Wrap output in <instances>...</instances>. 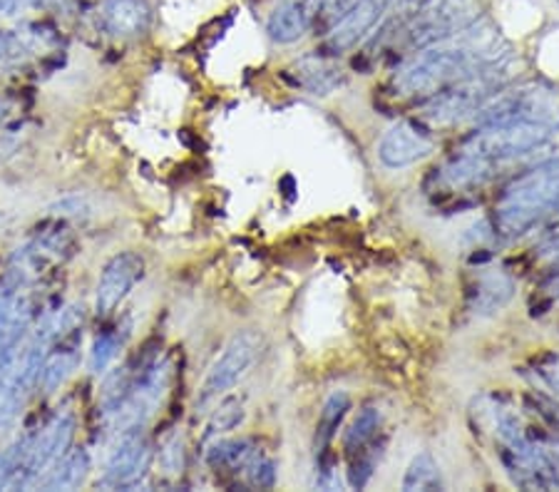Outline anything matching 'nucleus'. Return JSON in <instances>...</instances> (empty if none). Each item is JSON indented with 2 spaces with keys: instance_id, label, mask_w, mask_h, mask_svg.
Masks as SVG:
<instances>
[{
  "instance_id": "1",
  "label": "nucleus",
  "mask_w": 559,
  "mask_h": 492,
  "mask_svg": "<svg viewBox=\"0 0 559 492\" xmlns=\"http://www.w3.org/2000/svg\"><path fill=\"white\" fill-rule=\"evenodd\" d=\"M510 60L512 50L502 40L500 31L485 17H477L475 23L450 38L418 50L403 68H399L391 89L399 100L423 105L430 97L445 93L448 87Z\"/></svg>"
},
{
  "instance_id": "2",
  "label": "nucleus",
  "mask_w": 559,
  "mask_h": 492,
  "mask_svg": "<svg viewBox=\"0 0 559 492\" xmlns=\"http://www.w3.org/2000/svg\"><path fill=\"white\" fill-rule=\"evenodd\" d=\"M559 157L527 169L504 187L492 214V229L502 239H518L557 214Z\"/></svg>"
},
{
  "instance_id": "3",
  "label": "nucleus",
  "mask_w": 559,
  "mask_h": 492,
  "mask_svg": "<svg viewBox=\"0 0 559 492\" xmlns=\"http://www.w3.org/2000/svg\"><path fill=\"white\" fill-rule=\"evenodd\" d=\"M477 128L498 122H537L559 130V87L530 80L520 85H504L473 115Z\"/></svg>"
},
{
  "instance_id": "4",
  "label": "nucleus",
  "mask_w": 559,
  "mask_h": 492,
  "mask_svg": "<svg viewBox=\"0 0 559 492\" xmlns=\"http://www.w3.org/2000/svg\"><path fill=\"white\" fill-rule=\"evenodd\" d=\"M555 132L557 130L537 122L483 124V128H477L471 137L460 145V152L488 159L492 165H502L547 145Z\"/></svg>"
},
{
  "instance_id": "5",
  "label": "nucleus",
  "mask_w": 559,
  "mask_h": 492,
  "mask_svg": "<svg viewBox=\"0 0 559 492\" xmlns=\"http://www.w3.org/2000/svg\"><path fill=\"white\" fill-rule=\"evenodd\" d=\"M510 68L512 60L430 97V100L423 103V120L430 124H450L463 118H473L490 97L498 95L510 83Z\"/></svg>"
},
{
  "instance_id": "6",
  "label": "nucleus",
  "mask_w": 559,
  "mask_h": 492,
  "mask_svg": "<svg viewBox=\"0 0 559 492\" xmlns=\"http://www.w3.org/2000/svg\"><path fill=\"white\" fill-rule=\"evenodd\" d=\"M480 0H420L403 25V38L411 48L423 50L467 28L483 13Z\"/></svg>"
},
{
  "instance_id": "7",
  "label": "nucleus",
  "mask_w": 559,
  "mask_h": 492,
  "mask_svg": "<svg viewBox=\"0 0 559 492\" xmlns=\"http://www.w3.org/2000/svg\"><path fill=\"white\" fill-rule=\"evenodd\" d=\"M72 437H75V418H72V413L52 416L40 431L25 435L23 470L17 490L38 485L45 472L70 451Z\"/></svg>"
},
{
  "instance_id": "8",
  "label": "nucleus",
  "mask_w": 559,
  "mask_h": 492,
  "mask_svg": "<svg viewBox=\"0 0 559 492\" xmlns=\"http://www.w3.org/2000/svg\"><path fill=\"white\" fill-rule=\"evenodd\" d=\"M259 353H261V336L257 331H239V334H234L229 338V344L224 346L222 356L214 361L210 373H206L200 400L206 403L237 386L241 375L254 365Z\"/></svg>"
},
{
  "instance_id": "9",
  "label": "nucleus",
  "mask_w": 559,
  "mask_h": 492,
  "mask_svg": "<svg viewBox=\"0 0 559 492\" xmlns=\"http://www.w3.org/2000/svg\"><path fill=\"white\" fill-rule=\"evenodd\" d=\"M152 460V451L147 437L142 431L122 433L120 445L115 447L110 460H107L105 476L97 482L103 490H132L138 488L142 478L147 476Z\"/></svg>"
},
{
  "instance_id": "10",
  "label": "nucleus",
  "mask_w": 559,
  "mask_h": 492,
  "mask_svg": "<svg viewBox=\"0 0 559 492\" xmlns=\"http://www.w3.org/2000/svg\"><path fill=\"white\" fill-rule=\"evenodd\" d=\"M436 149V137L423 122L403 120L393 124L383 134L381 145H378V159L391 169H403L420 163Z\"/></svg>"
},
{
  "instance_id": "11",
  "label": "nucleus",
  "mask_w": 559,
  "mask_h": 492,
  "mask_svg": "<svg viewBox=\"0 0 559 492\" xmlns=\"http://www.w3.org/2000/svg\"><path fill=\"white\" fill-rule=\"evenodd\" d=\"M395 3H399V0H356V5L333 25L326 40H323L326 56L338 58L341 52H346L354 48V45H358L378 23L383 21L385 13L391 11Z\"/></svg>"
},
{
  "instance_id": "12",
  "label": "nucleus",
  "mask_w": 559,
  "mask_h": 492,
  "mask_svg": "<svg viewBox=\"0 0 559 492\" xmlns=\"http://www.w3.org/2000/svg\"><path fill=\"white\" fill-rule=\"evenodd\" d=\"M144 276V259L134 252H122L112 256L105 264L100 281H97V297H95V311L97 316H110L117 307L128 299V293L134 289Z\"/></svg>"
},
{
  "instance_id": "13",
  "label": "nucleus",
  "mask_w": 559,
  "mask_h": 492,
  "mask_svg": "<svg viewBox=\"0 0 559 492\" xmlns=\"http://www.w3.org/2000/svg\"><path fill=\"white\" fill-rule=\"evenodd\" d=\"M21 284L23 276L13 274L11 281L0 286V358L15 353L35 319L33 301L21 291Z\"/></svg>"
},
{
  "instance_id": "14",
  "label": "nucleus",
  "mask_w": 559,
  "mask_h": 492,
  "mask_svg": "<svg viewBox=\"0 0 559 492\" xmlns=\"http://www.w3.org/2000/svg\"><path fill=\"white\" fill-rule=\"evenodd\" d=\"M100 25L112 38H142L152 25L150 0H105L100 5Z\"/></svg>"
},
{
  "instance_id": "15",
  "label": "nucleus",
  "mask_w": 559,
  "mask_h": 492,
  "mask_svg": "<svg viewBox=\"0 0 559 492\" xmlns=\"http://www.w3.org/2000/svg\"><path fill=\"white\" fill-rule=\"evenodd\" d=\"M286 77L292 80L296 87L306 89L311 95H329L333 89L344 85V70L333 56H306L296 65L288 70Z\"/></svg>"
},
{
  "instance_id": "16",
  "label": "nucleus",
  "mask_w": 559,
  "mask_h": 492,
  "mask_svg": "<svg viewBox=\"0 0 559 492\" xmlns=\"http://www.w3.org/2000/svg\"><path fill=\"white\" fill-rule=\"evenodd\" d=\"M515 297V279L508 272H483L467 291V307L477 316H492Z\"/></svg>"
},
{
  "instance_id": "17",
  "label": "nucleus",
  "mask_w": 559,
  "mask_h": 492,
  "mask_svg": "<svg viewBox=\"0 0 559 492\" xmlns=\"http://www.w3.org/2000/svg\"><path fill=\"white\" fill-rule=\"evenodd\" d=\"M313 23V5L309 0H282L266 21V33L274 43H296L309 33Z\"/></svg>"
},
{
  "instance_id": "18",
  "label": "nucleus",
  "mask_w": 559,
  "mask_h": 492,
  "mask_svg": "<svg viewBox=\"0 0 559 492\" xmlns=\"http://www.w3.org/2000/svg\"><path fill=\"white\" fill-rule=\"evenodd\" d=\"M87 476H90V455L85 447H75V451H68L66 455H62V458L38 480V485L35 488L75 490L83 485Z\"/></svg>"
},
{
  "instance_id": "19",
  "label": "nucleus",
  "mask_w": 559,
  "mask_h": 492,
  "mask_svg": "<svg viewBox=\"0 0 559 492\" xmlns=\"http://www.w3.org/2000/svg\"><path fill=\"white\" fill-rule=\"evenodd\" d=\"M495 167L488 159L465 155V152L457 149V155L450 159V163L440 169V182H443L448 190H467V187L483 184L495 175Z\"/></svg>"
},
{
  "instance_id": "20",
  "label": "nucleus",
  "mask_w": 559,
  "mask_h": 492,
  "mask_svg": "<svg viewBox=\"0 0 559 492\" xmlns=\"http://www.w3.org/2000/svg\"><path fill=\"white\" fill-rule=\"evenodd\" d=\"M70 336L56 338V341H60V346L52 348L50 353H45V361H43V369H40V381H38V386H43L45 393H52L56 388H60L62 383L68 381V375L75 371L78 344L75 341L68 344ZM56 341H52V344H56Z\"/></svg>"
},
{
  "instance_id": "21",
  "label": "nucleus",
  "mask_w": 559,
  "mask_h": 492,
  "mask_svg": "<svg viewBox=\"0 0 559 492\" xmlns=\"http://www.w3.org/2000/svg\"><path fill=\"white\" fill-rule=\"evenodd\" d=\"M348 410H350V398L344 391L331 393L326 403H323L319 425H316V447H319V453L326 451L329 443L333 441V435H336L341 423H344V418L348 416Z\"/></svg>"
},
{
  "instance_id": "22",
  "label": "nucleus",
  "mask_w": 559,
  "mask_h": 492,
  "mask_svg": "<svg viewBox=\"0 0 559 492\" xmlns=\"http://www.w3.org/2000/svg\"><path fill=\"white\" fill-rule=\"evenodd\" d=\"M403 490L405 492H438L443 490V478H440V468L430 453H418L411 460L408 470L403 476Z\"/></svg>"
},
{
  "instance_id": "23",
  "label": "nucleus",
  "mask_w": 559,
  "mask_h": 492,
  "mask_svg": "<svg viewBox=\"0 0 559 492\" xmlns=\"http://www.w3.org/2000/svg\"><path fill=\"white\" fill-rule=\"evenodd\" d=\"M378 428H381V410L371 406L360 410L344 435V451L348 458H354L360 451H366V447L376 441Z\"/></svg>"
},
{
  "instance_id": "24",
  "label": "nucleus",
  "mask_w": 559,
  "mask_h": 492,
  "mask_svg": "<svg viewBox=\"0 0 559 492\" xmlns=\"http://www.w3.org/2000/svg\"><path fill=\"white\" fill-rule=\"evenodd\" d=\"M254 453V445L249 441H219L210 447L206 463H210L214 470H245Z\"/></svg>"
},
{
  "instance_id": "25",
  "label": "nucleus",
  "mask_w": 559,
  "mask_h": 492,
  "mask_svg": "<svg viewBox=\"0 0 559 492\" xmlns=\"http://www.w3.org/2000/svg\"><path fill=\"white\" fill-rule=\"evenodd\" d=\"M23 451H25V437L13 443L5 451H0V490H17L23 470Z\"/></svg>"
},
{
  "instance_id": "26",
  "label": "nucleus",
  "mask_w": 559,
  "mask_h": 492,
  "mask_svg": "<svg viewBox=\"0 0 559 492\" xmlns=\"http://www.w3.org/2000/svg\"><path fill=\"white\" fill-rule=\"evenodd\" d=\"M241 420H245V408H241V403L237 398H227L214 410L210 423H206V435L229 433L241 423Z\"/></svg>"
},
{
  "instance_id": "27",
  "label": "nucleus",
  "mask_w": 559,
  "mask_h": 492,
  "mask_svg": "<svg viewBox=\"0 0 559 492\" xmlns=\"http://www.w3.org/2000/svg\"><path fill=\"white\" fill-rule=\"evenodd\" d=\"M117 351H120V338H117V334L105 331V334L95 338L93 351H90V371L105 373L107 365L117 358Z\"/></svg>"
},
{
  "instance_id": "28",
  "label": "nucleus",
  "mask_w": 559,
  "mask_h": 492,
  "mask_svg": "<svg viewBox=\"0 0 559 492\" xmlns=\"http://www.w3.org/2000/svg\"><path fill=\"white\" fill-rule=\"evenodd\" d=\"M525 400L527 406L539 416V420L549 428V433H552L555 441H559V403L543 396V393H530Z\"/></svg>"
},
{
  "instance_id": "29",
  "label": "nucleus",
  "mask_w": 559,
  "mask_h": 492,
  "mask_svg": "<svg viewBox=\"0 0 559 492\" xmlns=\"http://www.w3.org/2000/svg\"><path fill=\"white\" fill-rule=\"evenodd\" d=\"M245 472H247L249 485H254V488H274V482H276V465L269 460V458H264V455H259V453L251 455V460L247 463Z\"/></svg>"
},
{
  "instance_id": "30",
  "label": "nucleus",
  "mask_w": 559,
  "mask_h": 492,
  "mask_svg": "<svg viewBox=\"0 0 559 492\" xmlns=\"http://www.w3.org/2000/svg\"><path fill=\"white\" fill-rule=\"evenodd\" d=\"M535 373L537 379L559 398V356L547 353L545 358H539L535 365Z\"/></svg>"
},
{
  "instance_id": "31",
  "label": "nucleus",
  "mask_w": 559,
  "mask_h": 492,
  "mask_svg": "<svg viewBox=\"0 0 559 492\" xmlns=\"http://www.w3.org/2000/svg\"><path fill=\"white\" fill-rule=\"evenodd\" d=\"M537 249H539V254H557L559 256V221L549 224V227L545 229V235L537 241Z\"/></svg>"
},
{
  "instance_id": "32",
  "label": "nucleus",
  "mask_w": 559,
  "mask_h": 492,
  "mask_svg": "<svg viewBox=\"0 0 559 492\" xmlns=\"http://www.w3.org/2000/svg\"><path fill=\"white\" fill-rule=\"evenodd\" d=\"M25 3H28V0H0V13L11 15L15 11H21Z\"/></svg>"
},
{
  "instance_id": "33",
  "label": "nucleus",
  "mask_w": 559,
  "mask_h": 492,
  "mask_svg": "<svg viewBox=\"0 0 559 492\" xmlns=\"http://www.w3.org/2000/svg\"><path fill=\"white\" fill-rule=\"evenodd\" d=\"M545 289H547V291H552V293H557V297H559V262H557V266H555V272L547 276Z\"/></svg>"
},
{
  "instance_id": "34",
  "label": "nucleus",
  "mask_w": 559,
  "mask_h": 492,
  "mask_svg": "<svg viewBox=\"0 0 559 492\" xmlns=\"http://www.w3.org/2000/svg\"><path fill=\"white\" fill-rule=\"evenodd\" d=\"M28 3H33V5H43V8H48V5H60V3H66V0H28Z\"/></svg>"
},
{
  "instance_id": "35",
  "label": "nucleus",
  "mask_w": 559,
  "mask_h": 492,
  "mask_svg": "<svg viewBox=\"0 0 559 492\" xmlns=\"http://www.w3.org/2000/svg\"><path fill=\"white\" fill-rule=\"evenodd\" d=\"M557 214H559V204H557Z\"/></svg>"
}]
</instances>
